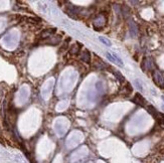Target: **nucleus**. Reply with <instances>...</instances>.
Segmentation results:
<instances>
[{
  "label": "nucleus",
  "mask_w": 164,
  "mask_h": 163,
  "mask_svg": "<svg viewBox=\"0 0 164 163\" xmlns=\"http://www.w3.org/2000/svg\"><path fill=\"white\" fill-rule=\"evenodd\" d=\"M153 80H154L155 84L157 86H159L160 88H164V78L160 72L154 71V73H153Z\"/></svg>",
  "instance_id": "nucleus-1"
},
{
  "label": "nucleus",
  "mask_w": 164,
  "mask_h": 163,
  "mask_svg": "<svg viewBox=\"0 0 164 163\" xmlns=\"http://www.w3.org/2000/svg\"><path fill=\"white\" fill-rule=\"evenodd\" d=\"M133 102L135 104L139 105V106H142V107H144L146 105V100L143 98L142 95H140V94H136L135 95V97L133 99Z\"/></svg>",
  "instance_id": "nucleus-2"
},
{
  "label": "nucleus",
  "mask_w": 164,
  "mask_h": 163,
  "mask_svg": "<svg viewBox=\"0 0 164 163\" xmlns=\"http://www.w3.org/2000/svg\"><path fill=\"white\" fill-rule=\"evenodd\" d=\"M81 60H82L83 62H85V63H87V64H90L91 63V54H90V52L88 51V50H84L82 53H81Z\"/></svg>",
  "instance_id": "nucleus-3"
},
{
  "label": "nucleus",
  "mask_w": 164,
  "mask_h": 163,
  "mask_svg": "<svg viewBox=\"0 0 164 163\" xmlns=\"http://www.w3.org/2000/svg\"><path fill=\"white\" fill-rule=\"evenodd\" d=\"M147 111H148V113L151 115V116H153L155 119L157 118V116H158V114H159V112L152 106V105H148L147 106Z\"/></svg>",
  "instance_id": "nucleus-4"
},
{
  "label": "nucleus",
  "mask_w": 164,
  "mask_h": 163,
  "mask_svg": "<svg viewBox=\"0 0 164 163\" xmlns=\"http://www.w3.org/2000/svg\"><path fill=\"white\" fill-rule=\"evenodd\" d=\"M129 27H130V32H131L132 36H136V34H137V25L135 24V22H133L132 20H130Z\"/></svg>",
  "instance_id": "nucleus-5"
},
{
  "label": "nucleus",
  "mask_w": 164,
  "mask_h": 163,
  "mask_svg": "<svg viewBox=\"0 0 164 163\" xmlns=\"http://www.w3.org/2000/svg\"><path fill=\"white\" fill-rule=\"evenodd\" d=\"M134 85H135V87H136V89L139 91V92H143L144 91V89H143V83L140 81V80H135L134 81Z\"/></svg>",
  "instance_id": "nucleus-6"
},
{
  "label": "nucleus",
  "mask_w": 164,
  "mask_h": 163,
  "mask_svg": "<svg viewBox=\"0 0 164 163\" xmlns=\"http://www.w3.org/2000/svg\"><path fill=\"white\" fill-rule=\"evenodd\" d=\"M111 53H112L113 57L115 59L116 65H118L119 66H124V64H123V61L121 60V57H120L119 55H117V53H115V52H111Z\"/></svg>",
  "instance_id": "nucleus-7"
},
{
  "label": "nucleus",
  "mask_w": 164,
  "mask_h": 163,
  "mask_svg": "<svg viewBox=\"0 0 164 163\" xmlns=\"http://www.w3.org/2000/svg\"><path fill=\"white\" fill-rule=\"evenodd\" d=\"M99 40L103 43V44H105L106 46H111L112 45V42L108 39V38H106V37H103V36H99Z\"/></svg>",
  "instance_id": "nucleus-8"
},
{
  "label": "nucleus",
  "mask_w": 164,
  "mask_h": 163,
  "mask_svg": "<svg viewBox=\"0 0 164 163\" xmlns=\"http://www.w3.org/2000/svg\"><path fill=\"white\" fill-rule=\"evenodd\" d=\"M55 32V29L53 28V29H49V30H45V31H43L42 34H41V37H43V38H46V37H51V34L52 33Z\"/></svg>",
  "instance_id": "nucleus-9"
},
{
  "label": "nucleus",
  "mask_w": 164,
  "mask_h": 163,
  "mask_svg": "<svg viewBox=\"0 0 164 163\" xmlns=\"http://www.w3.org/2000/svg\"><path fill=\"white\" fill-rule=\"evenodd\" d=\"M156 120H157L158 123L161 125V127H163L164 128V115L161 114V113H159L158 116H157V118H156Z\"/></svg>",
  "instance_id": "nucleus-10"
},
{
  "label": "nucleus",
  "mask_w": 164,
  "mask_h": 163,
  "mask_svg": "<svg viewBox=\"0 0 164 163\" xmlns=\"http://www.w3.org/2000/svg\"><path fill=\"white\" fill-rule=\"evenodd\" d=\"M114 75L116 76V78L119 80V81L121 82V83H123V82L125 81V79H124V77L119 73V72H114Z\"/></svg>",
  "instance_id": "nucleus-11"
},
{
  "label": "nucleus",
  "mask_w": 164,
  "mask_h": 163,
  "mask_svg": "<svg viewBox=\"0 0 164 163\" xmlns=\"http://www.w3.org/2000/svg\"><path fill=\"white\" fill-rule=\"evenodd\" d=\"M131 3L132 4H137V3H139L138 1H131Z\"/></svg>",
  "instance_id": "nucleus-12"
}]
</instances>
